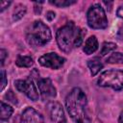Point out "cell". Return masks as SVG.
Masks as SVG:
<instances>
[{
  "mask_svg": "<svg viewBox=\"0 0 123 123\" xmlns=\"http://www.w3.org/2000/svg\"><path fill=\"white\" fill-rule=\"evenodd\" d=\"M66 110L75 123H91L87 113V101L85 92L74 87L65 98Z\"/></svg>",
  "mask_w": 123,
  "mask_h": 123,
  "instance_id": "6da1fadb",
  "label": "cell"
},
{
  "mask_svg": "<svg viewBox=\"0 0 123 123\" xmlns=\"http://www.w3.org/2000/svg\"><path fill=\"white\" fill-rule=\"evenodd\" d=\"M85 35L86 30L77 27L73 21H69L57 31L56 39L62 51L70 53L74 48L81 46Z\"/></svg>",
  "mask_w": 123,
  "mask_h": 123,
  "instance_id": "7a4b0ae2",
  "label": "cell"
},
{
  "mask_svg": "<svg viewBox=\"0 0 123 123\" xmlns=\"http://www.w3.org/2000/svg\"><path fill=\"white\" fill-rule=\"evenodd\" d=\"M52 38L49 27L41 20L34 21L27 29L26 40L33 47H40L48 43Z\"/></svg>",
  "mask_w": 123,
  "mask_h": 123,
  "instance_id": "3957f363",
  "label": "cell"
},
{
  "mask_svg": "<svg viewBox=\"0 0 123 123\" xmlns=\"http://www.w3.org/2000/svg\"><path fill=\"white\" fill-rule=\"evenodd\" d=\"M97 84L102 87H111L114 90L123 88V70L110 69L100 74Z\"/></svg>",
  "mask_w": 123,
  "mask_h": 123,
  "instance_id": "277c9868",
  "label": "cell"
},
{
  "mask_svg": "<svg viewBox=\"0 0 123 123\" xmlns=\"http://www.w3.org/2000/svg\"><path fill=\"white\" fill-rule=\"evenodd\" d=\"M86 19L87 25L92 29L100 30L108 27V18L104 8L100 4H94L89 8L87 11Z\"/></svg>",
  "mask_w": 123,
  "mask_h": 123,
  "instance_id": "5b68a950",
  "label": "cell"
},
{
  "mask_svg": "<svg viewBox=\"0 0 123 123\" xmlns=\"http://www.w3.org/2000/svg\"><path fill=\"white\" fill-rule=\"evenodd\" d=\"M14 86L18 91L24 93L29 99L33 101H37L38 99V91L34 79L31 78V76L26 80H16L14 82Z\"/></svg>",
  "mask_w": 123,
  "mask_h": 123,
  "instance_id": "8992f818",
  "label": "cell"
},
{
  "mask_svg": "<svg viewBox=\"0 0 123 123\" xmlns=\"http://www.w3.org/2000/svg\"><path fill=\"white\" fill-rule=\"evenodd\" d=\"M38 62L44 67H48L51 69H59L65 62V59L59 56L57 53L51 52L41 56L38 59Z\"/></svg>",
  "mask_w": 123,
  "mask_h": 123,
  "instance_id": "52a82bcc",
  "label": "cell"
},
{
  "mask_svg": "<svg viewBox=\"0 0 123 123\" xmlns=\"http://www.w3.org/2000/svg\"><path fill=\"white\" fill-rule=\"evenodd\" d=\"M37 86L40 92V95L43 100H48L51 98L56 97L57 90L55 86H53L52 81L49 78H42L38 79L37 81Z\"/></svg>",
  "mask_w": 123,
  "mask_h": 123,
  "instance_id": "ba28073f",
  "label": "cell"
},
{
  "mask_svg": "<svg viewBox=\"0 0 123 123\" xmlns=\"http://www.w3.org/2000/svg\"><path fill=\"white\" fill-rule=\"evenodd\" d=\"M47 107H48L50 118L53 123H65L66 122L63 109L59 102L52 101L48 104Z\"/></svg>",
  "mask_w": 123,
  "mask_h": 123,
  "instance_id": "9c48e42d",
  "label": "cell"
},
{
  "mask_svg": "<svg viewBox=\"0 0 123 123\" xmlns=\"http://www.w3.org/2000/svg\"><path fill=\"white\" fill-rule=\"evenodd\" d=\"M20 123H43V117L32 107L26 108L20 117Z\"/></svg>",
  "mask_w": 123,
  "mask_h": 123,
  "instance_id": "30bf717a",
  "label": "cell"
},
{
  "mask_svg": "<svg viewBox=\"0 0 123 123\" xmlns=\"http://www.w3.org/2000/svg\"><path fill=\"white\" fill-rule=\"evenodd\" d=\"M98 46L99 45H98V40H97L96 37L95 36H91L85 42V45L83 47V51L86 55H90V54L94 53L98 49Z\"/></svg>",
  "mask_w": 123,
  "mask_h": 123,
  "instance_id": "8fae6325",
  "label": "cell"
},
{
  "mask_svg": "<svg viewBox=\"0 0 123 123\" xmlns=\"http://www.w3.org/2000/svg\"><path fill=\"white\" fill-rule=\"evenodd\" d=\"M87 67L90 70V74L92 76H95L103 68V63L101 62V60L98 57H95L87 61Z\"/></svg>",
  "mask_w": 123,
  "mask_h": 123,
  "instance_id": "7c38bea8",
  "label": "cell"
},
{
  "mask_svg": "<svg viewBox=\"0 0 123 123\" xmlns=\"http://www.w3.org/2000/svg\"><path fill=\"white\" fill-rule=\"evenodd\" d=\"M15 64L19 67H31L34 64V60L29 56L19 55L15 61Z\"/></svg>",
  "mask_w": 123,
  "mask_h": 123,
  "instance_id": "4fadbf2b",
  "label": "cell"
},
{
  "mask_svg": "<svg viewBox=\"0 0 123 123\" xmlns=\"http://www.w3.org/2000/svg\"><path fill=\"white\" fill-rule=\"evenodd\" d=\"M12 112H13V109L8 104H5L3 101H1V116H0L1 120L2 121L9 120Z\"/></svg>",
  "mask_w": 123,
  "mask_h": 123,
  "instance_id": "5bb4252c",
  "label": "cell"
},
{
  "mask_svg": "<svg viewBox=\"0 0 123 123\" xmlns=\"http://www.w3.org/2000/svg\"><path fill=\"white\" fill-rule=\"evenodd\" d=\"M26 11H27L26 6H24V5H18V6L14 9V11H13V13H12V20H13V21H17V20L21 19V18L25 15Z\"/></svg>",
  "mask_w": 123,
  "mask_h": 123,
  "instance_id": "9a60e30c",
  "label": "cell"
},
{
  "mask_svg": "<svg viewBox=\"0 0 123 123\" xmlns=\"http://www.w3.org/2000/svg\"><path fill=\"white\" fill-rule=\"evenodd\" d=\"M117 45L113 42H104L103 45H102V49H101V52H100V55L101 56H106L107 54L114 51L116 49Z\"/></svg>",
  "mask_w": 123,
  "mask_h": 123,
  "instance_id": "2e32d148",
  "label": "cell"
},
{
  "mask_svg": "<svg viewBox=\"0 0 123 123\" xmlns=\"http://www.w3.org/2000/svg\"><path fill=\"white\" fill-rule=\"evenodd\" d=\"M107 62H109V63H120V64H123V54L119 53V52L112 53L107 59Z\"/></svg>",
  "mask_w": 123,
  "mask_h": 123,
  "instance_id": "e0dca14e",
  "label": "cell"
},
{
  "mask_svg": "<svg viewBox=\"0 0 123 123\" xmlns=\"http://www.w3.org/2000/svg\"><path fill=\"white\" fill-rule=\"evenodd\" d=\"M51 5H54L59 8H64V7H69L70 5H73L76 3L75 0H54V1H49Z\"/></svg>",
  "mask_w": 123,
  "mask_h": 123,
  "instance_id": "ac0fdd59",
  "label": "cell"
},
{
  "mask_svg": "<svg viewBox=\"0 0 123 123\" xmlns=\"http://www.w3.org/2000/svg\"><path fill=\"white\" fill-rule=\"evenodd\" d=\"M5 98H7L10 102H12V103H13V104H17V99H16L15 95L13 94V92H12V90H9V92L5 95Z\"/></svg>",
  "mask_w": 123,
  "mask_h": 123,
  "instance_id": "d6986e66",
  "label": "cell"
},
{
  "mask_svg": "<svg viewBox=\"0 0 123 123\" xmlns=\"http://www.w3.org/2000/svg\"><path fill=\"white\" fill-rule=\"evenodd\" d=\"M1 79H2V82H1V89L3 90L5 88V86H7V76H6V72L4 69L1 70Z\"/></svg>",
  "mask_w": 123,
  "mask_h": 123,
  "instance_id": "ffe728a7",
  "label": "cell"
},
{
  "mask_svg": "<svg viewBox=\"0 0 123 123\" xmlns=\"http://www.w3.org/2000/svg\"><path fill=\"white\" fill-rule=\"evenodd\" d=\"M0 56H1V65H4L5 59H6V57L8 56L7 51H6L5 49H1V51H0Z\"/></svg>",
  "mask_w": 123,
  "mask_h": 123,
  "instance_id": "44dd1931",
  "label": "cell"
},
{
  "mask_svg": "<svg viewBox=\"0 0 123 123\" xmlns=\"http://www.w3.org/2000/svg\"><path fill=\"white\" fill-rule=\"evenodd\" d=\"M12 4V2L11 1H1V12H4V10L5 9H7L10 5Z\"/></svg>",
  "mask_w": 123,
  "mask_h": 123,
  "instance_id": "7402d4cb",
  "label": "cell"
},
{
  "mask_svg": "<svg viewBox=\"0 0 123 123\" xmlns=\"http://www.w3.org/2000/svg\"><path fill=\"white\" fill-rule=\"evenodd\" d=\"M43 2H36L35 3V12L37 14H39L41 12V7L39 6V4H42Z\"/></svg>",
  "mask_w": 123,
  "mask_h": 123,
  "instance_id": "603a6c76",
  "label": "cell"
},
{
  "mask_svg": "<svg viewBox=\"0 0 123 123\" xmlns=\"http://www.w3.org/2000/svg\"><path fill=\"white\" fill-rule=\"evenodd\" d=\"M46 18L49 20V21H51V20H53L54 18H55V12H48L47 13H46Z\"/></svg>",
  "mask_w": 123,
  "mask_h": 123,
  "instance_id": "cb8c5ba5",
  "label": "cell"
},
{
  "mask_svg": "<svg viewBox=\"0 0 123 123\" xmlns=\"http://www.w3.org/2000/svg\"><path fill=\"white\" fill-rule=\"evenodd\" d=\"M116 14H117L118 17L123 18V6H120V7L118 8V10H117V12H116Z\"/></svg>",
  "mask_w": 123,
  "mask_h": 123,
  "instance_id": "d4e9b609",
  "label": "cell"
},
{
  "mask_svg": "<svg viewBox=\"0 0 123 123\" xmlns=\"http://www.w3.org/2000/svg\"><path fill=\"white\" fill-rule=\"evenodd\" d=\"M118 38L120 40H123V27H121L119 32H118Z\"/></svg>",
  "mask_w": 123,
  "mask_h": 123,
  "instance_id": "484cf974",
  "label": "cell"
},
{
  "mask_svg": "<svg viewBox=\"0 0 123 123\" xmlns=\"http://www.w3.org/2000/svg\"><path fill=\"white\" fill-rule=\"evenodd\" d=\"M119 123H123V112L120 113V116H119Z\"/></svg>",
  "mask_w": 123,
  "mask_h": 123,
  "instance_id": "4316f807",
  "label": "cell"
}]
</instances>
